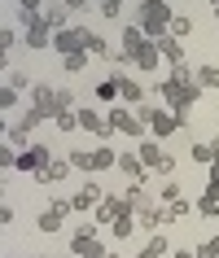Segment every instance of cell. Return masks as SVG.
<instances>
[{"label": "cell", "instance_id": "ba28073f", "mask_svg": "<svg viewBox=\"0 0 219 258\" xmlns=\"http://www.w3.org/2000/svg\"><path fill=\"white\" fill-rule=\"evenodd\" d=\"M48 162H53V149H48V145H31V149L18 158V171H31V175H35V171H44Z\"/></svg>", "mask_w": 219, "mask_h": 258}, {"label": "cell", "instance_id": "3957f363", "mask_svg": "<svg viewBox=\"0 0 219 258\" xmlns=\"http://www.w3.org/2000/svg\"><path fill=\"white\" fill-rule=\"evenodd\" d=\"M105 118H110V132H123V136H132V140H145V136H149V127L140 122V114L132 105H123V101L110 109Z\"/></svg>", "mask_w": 219, "mask_h": 258}, {"label": "cell", "instance_id": "d4e9b609", "mask_svg": "<svg viewBox=\"0 0 219 258\" xmlns=\"http://www.w3.org/2000/svg\"><path fill=\"white\" fill-rule=\"evenodd\" d=\"M83 48H88L92 57H114V48L105 44V35H96V31H88V44H83Z\"/></svg>", "mask_w": 219, "mask_h": 258}, {"label": "cell", "instance_id": "4fadbf2b", "mask_svg": "<svg viewBox=\"0 0 219 258\" xmlns=\"http://www.w3.org/2000/svg\"><path fill=\"white\" fill-rule=\"evenodd\" d=\"M119 171H123L127 184H145V162H140V153H119Z\"/></svg>", "mask_w": 219, "mask_h": 258}, {"label": "cell", "instance_id": "52a82bcc", "mask_svg": "<svg viewBox=\"0 0 219 258\" xmlns=\"http://www.w3.org/2000/svg\"><path fill=\"white\" fill-rule=\"evenodd\" d=\"M101 202H105V188H101V184H96V179L88 175V184H83V188L75 192V197H70V210H96Z\"/></svg>", "mask_w": 219, "mask_h": 258}, {"label": "cell", "instance_id": "b9f144b4", "mask_svg": "<svg viewBox=\"0 0 219 258\" xmlns=\"http://www.w3.org/2000/svg\"><path fill=\"white\" fill-rule=\"evenodd\" d=\"M171 258H197V249H176Z\"/></svg>", "mask_w": 219, "mask_h": 258}, {"label": "cell", "instance_id": "6da1fadb", "mask_svg": "<svg viewBox=\"0 0 219 258\" xmlns=\"http://www.w3.org/2000/svg\"><path fill=\"white\" fill-rule=\"evenodd\" d=\"M136 114H140V122L149 127V136H153V140H167L171 132H180V127H184V118H180L176 109H167V105H153V101H145V105H140Z\"/></svg>", "mask_w": 219, "mask_h": 258}, {"label": "cell", "instance_id": "277c9868", "mask_svg": "<svg viewBox=\"0 0 219 258\" xmlns=\"http://www.w3.org/2000/svg\"><path fill=\"white\" fill-rule=\"evenodd\" d=\"M136 153H140V162H145V171H153V175H162V179L176 175V158L158 149V140H153V136L140 140V149H136Z\"/></svg>", "mask_w": 219, "mask_h": 258}, {"label": "cell", "instance_id": "4316f807", "mask_svg": "<svg viewBox=\"0 0 219 258\" xmlns=\"http://www.w3.org/2000/svg\"><path fill=\"white\" fill-rule=\"evenodd\" d=\"M96 96H101V101H119V70H114L110 79L96 83Z\"/></svg>", "mask_w": 219, "mask_h": 258}, {"label": "cell", "instance_id": "484cf974", "mask_svg": "<svg viewBox=\"0 0 219 258\" xmlns=\"http://www.w3.org/2000/svg\"><path fill=\"white\" fill-rule=\"evenodd\" d=\"M193 162H197V166H210V162H219V149H215V145H193Z\"/></svg>", "mask_w": 219, "mask_h": 258}, {"label": "cell", "instance_id": "f546056e", "mask_svg": "<svg viewBox=\"0 0 219 258\" xmlns=\"http://www.w3.org/2000/svg\"><path fill=\"white\" fill-rule=\"evenodd\" d=\"M70 109H75V92H70V88H57V109H53V118H57V114H70Z\"/></svg>", "mask_w": 219, "mask_h": 258}, {"label": "cell", "instance_id": "60d3db41", "mask_svg": "<svg viewBox=\"0 0 219 258\" xmlns=\"http://www.w3.org/2000/svg\"><path fill=\"white\" fill-rule=\"evenodd\" d=\"M206 184H219V162H210V171H206Z\"/></svg>", "mask_w": 219, "mask_h": 258}, {"label": "cell", "instance_id": "83f0119b", "mask_svg": "<svg viewBox=\"0 0 219 258\" xmlns=\"http://www.w3.org/2000/svg\"><path fill=\"white\" fill-rule=\"evenodd\" d=\"M88 57H92L88 48H83V53H70V57H62V66H66V75H79V70L88 66Z\"/></svg>", "mask_w": 219, "mask_h": 258}, {"label": "cell", "instance_id": "8d00e7d4", "mask_svg": "<svg viewBox=\"0 0 219 258\" xmlns=\"http://www.w3.org/2000/svg\"><path fill=\"white\" fill-rule=\"evenodd\" d=\"M14 105H18V88L5 83V92H0V109H5V114H14Z\"/></svg>", "mask_w": 219, "mask_h": 258}, {"label": "cell", "instance_id": "f1b7e54d", "mask_svg": "<svg viewBox=\"0 0 219 258\" xmlns=\"http://www.w3.org/2000/svg\"><path fill=\"white\" fill-rule=\"evenodd\" d=\"M70 166H75V171H88V175H92V153H88V149H70Z\"/></svg>", "mask_w": 219, "mask_h": 258}, {"label": "cell", "instance_id": "d6a6232c", "mask_svg": "<svg viewBox=\"0 0 219 258\" xmlns=\"http://www.w3.org/2000/svg\"><path fill=\"white\" fill-rule=\"evenodd\" d=\"M101 18L119 22V18H123V0H101Z\"/></svg>", "mask_w": 219, "mask_h": 258}, {"label": "cell", "instance_id": "30bf717a", "mask_svg": "<svg viewBox=\"0 0 219 258\" xmlns=\"http://www.w3.org/2000/svg\"><path fill=\"white\" fill-rule=\"evenodd\" d=\"M79 127H83V132H92V136H101V140L114 136V132H110V118H105V114H96L92 105H83V109H79Z\"/></svg>", "mask_w": 219, "mask_h": 258}, {"label": "cell", "instance_id": "7dc6e473", "mask_svg": "<svg viewBox=\"0 0 219 258\" xmlns=\"http://www.w3.org/2000/svg\"><path fill=\"white\" fill-rule=\"evenodd\" d=\"M215 22H219V18H215Z\"/></svg>", "mask_w": 219, "mask_h": 258}, {"label": "cell", "instance_id": "ee69618b", "mask_svg": "<svg viewBox=\"0 0 219 258\" xmlns=\"http://www.w3.org/2000/svg\"><path fill=\"white\" fill-rule=\"evenodd\" d=\"M66 258H79V254H66Z\"/></svg>", "mask_w": 219, "mask_h": 258}, {"label": "cell", "instance_id": "ac0fdd59", "mask_svg": "<svg viewBox=\"0 0 219 258\" xmlns=\"http://www.w3.org/2000/svg\"><path fill=\"white\" fill-rule=\"evenodd\" d=\"M176 249H171V241H167L162 232H149V241H145V249H140V258H171Z\"/></svg>", "mask_w": 219, "mask_h": 258}, {"label": "cell", "instance_id": "603a6c76", "mask_svg": "<svg viewBox=\"0 0 219 258\" xmlns=\"http://www.w3.org/2000/svg\"><path fill=\"white\" fill-rule=\"evenodd\" d=\"M35 109H44V114L53 118V109H57V92H53V88H44V83L35 88Z\"/></svg>", "mask_w": 219, "mask_h": 258}, {"label": "cell", "instance_id": "f35d334b", "mask_svg": "<svg viewBox=\"0 0 219 258\" xmlns=\"http://www.w3.org/2000/svg\"><path fill=\"white\" fill-rule=\"evenodd\" d=\"M0 48H5V53H14V48H18V31H14V27L0 31Z\"/></svg>", "mask_w": 219, "mask_h": 258}, {"label": "cell", "instance_id": "8fae6325", "mask_svg": "<svg viewBox=\"0 0 219 258\" xmlns=\"http://www.w3.org/2000/svg\"><path fill=\"white\" fill-rule=\"evenodd\" d=\"M119 101H123V105H132V109L145 105V88H140L136 79H127L123 70H119Z\"/></svg>", "mask_w": 219, "mask_h": 258}, {"label": "cell", "instance_id": "e0dca14e", "mask_svg": "<svg viewBox=\"0 0 219 258\" xmlns=\"http://www.w3.org/2000/svg\"><path fill=\"white\" fill-rule=\"evenodd\" d=\"M123 202L132 206V210H153V206H158L149 192H145V184H127V188H123Z\"/></svg>", "mask_w": 219, "mask_h": 258}, {"label": "cell", "instance_id": "836d02e7", "mask_svg": "<svg viewBox=\"0 0 219 258\" xmlns=\"http://www.w3.org/2000/svg\"><path fill=\"white\" fill-rule=\"evenodd\" d=\"M57 132H75V127H79V109H70V114H57Z\"/></svg>", "mask_w": 219, "mask_h": 258}, {"label": "cell", "instance_id": "7402d4cb", "mask_svg": "<svg viewBox=\"0 0 219 258\" xmlns=\"http://www.w3.org/2000/svg\"><path fill=\"white\" fill-rule=\"evenodd\" d=\"M158 61H162V53H158V44L149 40V44L136 53V70H158Z\"/></svg>", "mask_w": 219, "mask_h": 258}, {"label": "cell", "instance_id": "2e32d148", "mask_svg": "<svg viewBox=\"0 0 219 258\" xmlns=\"http://www.w3.org/2000/svg\"><path fill=\"white\" fill-rule=\"evenodd\" d=\"M53 35H57V31L48 27L44 18H35V22H31V27H27V48H44V44L53 40Z\"/></svg>", "mask_w": 219, "mask_h": 258}, {"label": "cell", "instance_id": "7bdbcfd3", "mask_svg": "<svg viewBox=\"0 0 219 258\" xmlns=\"http://www.w3.org/2000/svg\"><path fill=\"white\" fill-rule=\"evenodd\" d=\"M62 5H66V9H83V5H88V0H62Z\"/></svg>", "mask_w": 219, "mask_h": 258}, {"label": "cell", "instance_id": "44dd1931", "mask_svg": "<svg viewBox=\"0 0 219 258\" xmlns=\"http://www.w3.org/2000/svg\"><path fill=\"white\" fill-rule=\"evenodd\" d=\"M40 18L48 22L53 31H66L70 27V18H66V5H48V9H40Z\"/></svg>", "mask_w": 219, "mask_h": 258}, {"label": "cell", "instance_id": "5bb4252c", "mask_svg": "<svg viewBox=\"0 0 219 258\" xmlns=\"http://www.w3.org/2000/svg\"><path fill=\"white\" fill-rule=\"evenodd\" d=\"M92 245H96V223H83V228L70 236V254H79V258H83Z\"/></svg>", "mask_w": 219, "mask_h": 258}, {"label": "cell", "instance_id": "1f68e13d", "mask_svg": "<svg viewBox=\"0 0 219 258\" xmlns=\"http://www.w3.org/2000/svg\"><path fill=\"white\" fill-rule=\"evenodd\" d=\"M5 83H9V88H18V92H27V88H31V75H27V70H9V75H5Z\"/></svg>", "mask_w": 219, "mask_h": 258}, {"label": "cell", "instance_id": "cb8c5ba5", "mask_svg": "<svg viewBox=\"0 0 219 258\" xmlns=\"http://www.w3.org/2000/svg\"><path fill=\"white\" fill-rule=\"evenodd\" d=\"M193 79L202 83V92H215V88H219V66H197Z\"/></svg>", "mask_w": 219, "mask_h": 258}, {"label": "cell", "instance_id": "4dcf8cb0", "mask_svg": "<svg viewBox=\"0 0 219 258\" xmlns=\"http://www.w3.org/2000/svg\"><path fill=\"white\" fill-rule=\"evenodd\" d=\"M171 35H176V40H180V35H193V18L189 14H176V18H171Z\"/></svg>", "mask_w": 219, "mask_h": 258}, {"label": "cell", "instance_id": "d590c367", "mask_svg": "<svg viewBox=\"0 0 219 258\" xmlns=\"http://www.w3.org/2000/svg\"><path fill=\"white\" fill-rule=\"evenodd\" d=\"M193 210H197V202H189V197H180V202H171V215H176V219H189Z\"/></svg>", "mask_w": 219, "mask_h": 258}, {"label": "cell", "instance_id": "9c48e42d", "mask_svg": "<svg viewBox=\"0 0 219 258\" xmlns=\"http://www.w3.org/2000/svg\"><path fill=\"white\" fill-rule=\"evenodd\" d=\"M136 228H140V223H136V210L123 202V210H119V215H114V223H110V236H114V241H127Z\"/></svg>", "mask_w": 219, "mask_h": 258}, {"label": "cell", "instance_id": "ffe728a7", "mask_svg": "<svg viewBox=\"0 0 219 258\" xmlns=\"http://www.w3.org/2000/svg\"><path fill=\"white\" fill-rule=\"evenodd\" d=\"M153 44H158V53H162L167 61H171V66H180V61H184V44H180L176 35H158Z\"/></svg>", "mask_w": 219, "mask_h": 258}, {"label": "cell", "instance_id": "7c38bea8", "mask_svg": "<svg viewBox=\"0 0 219 258\" xmlns=\"http://www.w3.org/2000/svg\"><path fill=\"white\" fill-rule=\"evenodd\" d=\"M70 171H75V166H70V158H53L44 171H35V184H62Z\"/></svg>", "mask_w": 219, "mask_h": 258}, {"label": "cell", "instance_id": "7a4b0ae2", "mask_svg": "<svg viewBox=\"0 0 219 258\" xmlns=\"http://www.w3.org/2000/svg\"><path fill=\"white\" fill-rule=\"evenodd\" d=\"M171 18H176V9H171L167 0H145L136 22L145 27V35H149V40H158V35H167V31H171Z\"/></svg>", "mask_w": 219, "mask_h": 258}, {"label": "cell", "instance_id": "e575fe53", "mask_svg": "<svg viewBox=\"0 0 219 258\" xmlns=\"http://www.w3.org/2000/svg\"><path fill=\"white\" fill-rule=\"evenodd\" d=\"M158 197H162L167 206H171V202H180V184H176V179H162V188H158Z\"/></svg>", "mask_w": 219, "mask_h": 258}, {"label": "cell", "instance_id": "8992f818", "mask_svg": "<svg viewBox=\"0 0 219 258\" xmlns=\"http://www.w3.org/2000/svg\"><path fill=\"white\" fill-rule=\"evenodd\" d=\"M83 44H88V27H79V22L53 35V48H57L62 57H70V53H83Z\"/></svg>", "mask_w": 219, "mask_h": 258}, {"label": "cell", "instance_id": "5b68a950", "mask_svg": "<svg viewBox=\"0 0 219 258\" xmlns=\"http://www.w3.org/2000/svg\"><path fill=\"white\" fill-rule=\"evenodd\" d=\"M70 215V197H57V202H48L40 210V219H35V228L44 232V236H53V232H62V219Z\"/></svg>", "mask_w": 219, "mask_h": 258}, {"label": "cell", "instance_id": "ab89813d", "mask_svg": "<svg viewBox=\"0 0 219 258\" xmlns=\"http://www.w3.org/2000/svg\"><path fill=\"white\" fill-rule=\"evenodd\" d=\"M22 5V14H40V0H18Z\"/></svg>", "mask_w": 219, "mask_h": 258}, {"label": "cell", "instance_id": "f6af8a7d", "mask_svg": "<svg viewBox=\"0 0 219 258\" xmlns=\"http://www.w3.org/2000/svg\"><path fill=\"white\" fill-rule=\"evenodd\" d=\"M210 5H219V0H210Z\"/></svg>", "mask_w": 219, "mask_h": 258}, {"label": "cell", "instance_id": "bcb514c9", "mask_svg": "<svg viewBox=\"0 0 219 258\" xmlns=\"http://www.w3.org/2000/svg\"><path fill=\"white\" fill-rule=\"evenodd\" d=\"M31 258H35V254H31Z\"/></svg>", "mask_w": 219, "mask_h": 258}, {"label": "cell", "instance_id": "74e56055", "mask_svg": "<svg viewBox=\"0 0 219 258\" xmlns=\"http://www.w3.org/2000/svg\"><path fill=\"white\" fill-rule=\"evenodd\" d=\"M197 258H219V236H210V241L197 245Z\"/></svg>", "mask_w": 219, "mask_h": 258}, {"label": "cell", "instance_id": "d6986e66", "mask_svg": "<svg viewBox=\"0 0 219 258\" xmlns=\"http://www.w3.org/2000/svg\"><path fill=\"white\" fill-rule=\"evenodd\" d=\"M5 145H14L18 153H27V149H31V127H22V122H9V127H5Z\"/></svg>", "mask_w": 219, "mask_h": 258}, {"label": "cell", "instance_id": "9a60e30c", "mask_svg": "<svg viewBox=\"0 0 219 258\" xmlns=\"http://www.w3.org/2000/svg\"><path fill=\"white\" fill-rule=\"evenodd\" d=\"M101 171H119V153L110 145H96L92 149V175H101Z\"/></svg>", "mask_w": 219, "mask_h": 258}]
</instances>
